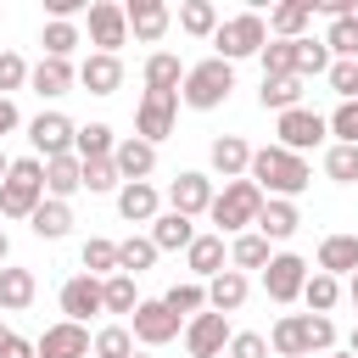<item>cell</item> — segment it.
I'll list each match as a JSON object with an SVG mask.
<instances>
[{
    "mask_svg": "<svg viewBox=\"0 0 358 358\" xmlns=\"http://www.w3.org/2000/svg\"><path fill=\"white\" fill-rule=\"evenodd\" d=\"M246 179H252L263 196L296 201V196L313 185V168H308V157H296V151H285V145H263V151H252V168H246Z\"/></svg>",
    "mask_w": 358,
    "mask_h": 358,
    "instance_id": "cell-1",
    "label": "cell"
},
{
    "mask_svg": "<svg viewBox=\"0 0 358 358\" xmlns=\"http://www.w3.org/2000/svg\"><path fill=\"white\" fill-rule=\"evenodd\" d=\"M268 347L280 358H308V352H330L336 347V324L330 313H280L268 330Z\"/></svg>",
    "mask_w": 358,
    "mask_h": 358,
    "instance_id": "cell-2",
    "label": "cell"
},
{
    "mask_svg": "<svg viewBox=\"0 0 358 358\" xmlns=\"http://www.w3.org/2000/svg\"><path fill=\"white\" fill-rule=\"evenodd\" d=\"M263 190L252 185V179H229L218 196H213V224H218V235H246V229H257V213H263Z\"/></svg>",
    "mask_w": 358,
    "mask_h": 358,
    "instance_id": "cell-3",
    "label": "cell"
},
{
    "mask_svg": "<svg viewBox=\"0 0 358 358\" xmlns=\"http://www.w3.org/2000/svg\"><path fill=\"white\" fill-rule=\"evenodd\" d=\"M39 201H45V162L39 157H17L6 185H0V218H34Z\"/></svg>",
    "mask_w": 358,
    "mask_h": 358,
    "instance_id": "cell-4",
    "label": "cell"
},
{
    "mask_svg": "<svg viewBox=\"0 0 358 358\" xmlns=\"http://www.w3.org/2000/svg\"><path fill=\"white\" fill-rule=\"evenodd\" d=\"M229 90H235V67H229V62H218V56H207V62H196V67L185 73L179 101H185V106H196V112H213V106H224V101H229Z\"/></svg>",
    "mask_w": 358,
    "mask_h": 358,
    "instance_id": "cell-5",
    "label": "cell"
},
{
    "mask_svg": "<svg viewBox=\"0 0 358 358\" xmlns=\"http://www.w3.org/2000/svg\"><path fill=\"white\" fill-rule=\"evenodd\" d=\"M263 45H268V22L257 17V11H241V17H224L218 22V34H213V56L218 62H241V56H263Z\"/></svg>",
    "mask_w": 358,
    "mask_h": 358,
    "instance_id": "cell-6",
    "label": "cell"
},
{
    "mask_svg": "<svg viewBox=\"0 0 358 358\" xmlns=\"http://www.w3.org/2000/svg\"><path fill=\"white\" fill-rule=\"evenodd\" d=\"M173 117H179V95L173 90H145L140 106H134V134L157 145V140L173 134Z\"/></svg>",
    "mask_w": 358,
    "mask_h": 358,
    "instance_id": "cell-7",
    "label": "cell"
},
{
    "mask_svg": "<svg viewBox=\"0 0 358 358\" xmlns=\"http://www.w3.org/2000/svg\"><path fill=\"white\" fill-rule=\"evenodd\" d=\"M274 134H280V145L285 151H313V145H324V134H330V117H319V112H308V106H291V112H280L274 117Z\"/></svg>",
    "mask_w": 358,
    "mask_h": 358,
    "instance_id": "cell-8",
    "label": "cell"
},
{
    "mask_svg": "<svg viewBox=\"0 0 358 358\" xmlns=\"http://www.w3.org/2000/svg\"><path fill=\"white\" fill-rule=\"evenodd\" d=\"M28 140H34V157L50 162V157H73V140H78V123L67 112H39L28 123Z\"/></svg>",
    "mask_w": 358,
    "mask_h": 358,
    "instance_id": "cell-9",
    "label": "cell"
},
{
    "mask_svg": "<svg viewBox=\"0 0 358 358\" xmlns=\"http://www.w3.org/2000/svg\"><path fill=\"white\" fill-rule=\"evenodd\" d=\"M302 285H308V263L296 257V252H274L268 257V268H263V291H268V302H296L302 296Z\"/></svg>",
    "mask_w": 358,
    "mask_h": 358,
    "instance_id": "cell-10",
    "label": "cell"
},
{
    "mask_svg": "<svg viewBox=\"0 0 358 358\" xmlns=\"http://www.w3.org/2000/svg\"><path fill=\"white\" fill-rule=\"evenodd\" d=\"M90 45L101 56H117V45H129V11L117 0H95L90 6Z\"/></svg>",
    "mask_w": 358,
    "mask_h": 358,
    "instance_id": "cell-11",
    "label": "cell"
},
{
    "mask_svg": "<svg viewBox=\"0 0 358 358\" xmlns=\"http://www.w3.org/2000/svg\"><path fill=\"white\" fill-rule=\"evenodd\" d=\"M129 330H134V341H145V347H168V341L179 336V313H168V302L157 296V302H140V308L129 313Z\"/></svg>",
    "mask_w": 358,
    "mask_h": 358,
    "instance_id": "cell-12",
    "label": "cell"
},
{
    "mask_svg": "<svg viewBox=\"0 0 358 358\" xmlns=\"http://www.w3.org/2000/svg\"><path fill=\"white\" fill-rule=\"evenodd\" d=\"M213 179L201 173V168H185L173 185H168V207L173 213H185V218H196V213H213Z\"/></svg>",
    "mask_w": 358,
    "mask_h": 358,
    "instance_id": "cell-13",
    "label": "cell"
},
{
    "mask_svg": "<svg viewBox=\"0 0 358 358\" xmlns=\"http://www.w3.org/2000/svg\"><path fill=\"white\" fill-rule=\"evenodd\" d=\"M34 352H39V358H90V352H95V336H90L84 324L62 319V324H50V330L34 341Z\"/></svg>",
    "mask_w": 358,
    "mask_h": 358,
    "instance_id": "cell-14",
    "label": "cell"
},
{
    "mask_svg": "<svg viewBox=\"0 0 358 358\" xmlns=\"http://www.w3.org/2000/svg\"><path fill=\"white\" fill-rule=\"evenodd\" d=\"M224 347H229V319L224 313H196L185 324V352L190 358H218Z\"/></svg>",
    "mask_w": 358,
    "mask_h": 358,
    "instance_id": "cell-15",
    "label": "cell"
},
{
    "mask_svg": "<svg viewBox=\"0 0 358 358\" xmlns=\"http://www.w3.org/2000/svg\"><path fill=\"white\" fill-rule=\"evenodd\" d=\"M62 313H67L73 324H84L90 313H106V291H101V280H95V274H73V280L62 285Z\"/></svg>",
    "mask_w": 358,
    "mask_h": 358,
    "instance_id": "cell-16",
    "label": "cell"
},
{
    "mask_svg": "<svg viewBox=\"0 0 358 358\" xmlns=\"http://www.w3.org/2000/svg\"><path fill=\"white\" fill-rule=\"evenodd\" d=\"M112 162H117V179H123V185H140V179H151V168H157V145L140 140V134H129V140H117Z\"/></svg>",
    "mask_w": 358,
    "mask_h": 358,
    "instance_id": "cell-17",
    "label": "cell"
},
{
    "mask_svg": "<svg viewBox=\"0 0 358 358\" xmlns=\"http://www.w3.org/2000/svg\"><path fill=\"white\" fill-rule=\"evenodd\" d=\"M123 11H129V34H134L140 45H157V39L168 34V22H173V11H168L162 0H129Z\"/></svg>",
    "mask_w": 358,
    "mask_h": 358,
    "instance_id": "cell-18",
    "label": "cell"
},
{
    "mask_svg": "<svg viewBox=\"0 0 358 358\" xmlns=\"http://www.w3.org/2000/svg\"><path fill=\"white\" fill-rule=\"evenodd\" d=\"M207 162H213V173H224V179H246V168H252V145H246L241 134H218V140L207 145Z\"/></svg>",
    "mask_w": 358,
    "mask_h": 358,
    "instance_id": "cell-19",
    "label": "cell"
},
{
    "mask_svg": "<svg viewBox=\"0 0 358 358\" xmlns=\"http://www.w3.org/2000/svg\"><path fill=\"white\" fill-rule=\"evenodd\" d=\"M117 213H123L129 224H157V213H162V196H157V185H151V179H140V185H123V190H117Z\"/></svg>",
    "mask_w": 358,
    "mask_h": 358,
    "instance_id": "cell-20",
    "label": "cell"
},
{
    "mask_svg": "<svg viewBox=\"0 0 358 358\" xmlns=\"http://www.w3.org/2000/svg\"><path fill=\"white\" fill-rule=\"evenodd\" d=\"M302 229V213H296V201H280V196H268L263 201V213H257V235L263 241H291Z\"/></svg>",
    "mask_w": 358,
    "mask_h": 358,
    "instance_id": "cell-21",
    "label": "cell"
},
{
    "mask_svg": "<svg viewBox=\"0 0 358 358\" xmlns=\"http://www.w3.org/2000/svg\"><path fill=\"white\" fill-rule=\"evenodd\" d=\"M319 274H336V280L347 274L352 280L358 274V235H324L319 241Z\"/></svg>",
    "mask_w": 358,
    "mask_h": 358,
    "instance_id": "cell-22",
    "label": "cell"
},
{
    "mask_svg": "<svg viewBox=\"0 0 358 358\" xmlns=\"http://www.w3.org/2000/svg\"><path fill=\"white\" fill-rule=\"evenodd\" d=\"M73 78H78V67H73V62H56V56H39V67L28 73L34 95H45V101L67 95V90H73Z\"/></svg>",
    "mask_w": 358,
    "mask_h": 358,
    "instance_id": "cell-23",
    "label": "cell"
},
{
    "mask_svg": "<svg viewBox=\"0 0 358 358\" xmlns=\"http://www.w3.org/2000/svg\"><path fill=\"white\" fill-rule=\"evenodd\" d=\"M78 84H84L90 95H112V90L123 84V62H117V56L90 50V56H84V67H78Z\"/></svg>",
    "mask_w": 358,
    "mask_h": 358,
    "instance_id": "cell-24",
    "label": "cell"
},
{
    "mask_svg": "<svg viewBox=\"0 0 358 358\" xmlns=\"http://www.w3.org/2000/svg\"><path fill=\"white\" fill-rule=\"evenodd\" d=\"M190 241H196V224L185 218V213H157V224H151V246L157 252H190Z\"/></svg>",
    "mask_w": 358,
    "mask_h": 358,
    "instance_id": "cell-25",
    "label": "cell"
},
{
    "mask_svg": "<svg viewBox=\"0 0 358 358\" xmlns=\"http://www.w3.org/2000/svg\"><path fill=\"white\" fill-rule=\"evenodd\" d=\"M185 263H190V274H196V280H218V274H224V263H229L224 235H196V241H190V252H185Z\"/></svg>",
    "mask_w": 358,
    "mask_h": 358,
    "instance_id": "cell-26",
    "label": "cell"
},
{
    "mask_svg": "<svg viewBox=\"0 0 358 358\" xmlns=\"http://www.w3.org/2000/svg\"><path fill=\"white\" fill-rule=\"evenodd\" d=\"M34 296H39V280H34V268H17V263H6V268H0V308H6V313H22Z\"/></svg>",
    "mask_w": 358,
    "mask_h": 358,
    "instance_id": "cell-27",
    "label": "cell"
},
{
    "mask_svg": "<svg viewBox=\"0 0 358 358\" xmlns=\"http://www.w3.org/2000/svg\"><path fill=\"white\" fill-rule=\"evenodd\" d=\"M185 73H190V67H185V62H179L173 50H151V56H145V67H140V78H145V90H173V95H179V84H185Z\"/></svg>",
    "mask_w": 358,
    "mask_h": 358,
    "instance_id": "cell-28",
    "label": "cell"
},
{
    "mask_svg": "<svg viewBox=\"0 0 358 358\" xmlns=\"http://www.w3.org/2000/svg\"><path fill=\"white\" fill-rule=\"evenodd\" d=\"M73 190H84V162L78 157H50L45 162V196L50 201H67Z\"/></svg>",
    "mask_w": 358,
    "mask_h": 358,
    "instance_id": "cell-29",
    "label": "cell"
},
{
    "mask_svg": "<svg viewBox=\"0 0 358 358\" xmlns=\"http://www.w3.org/2000/svg\"><path fill=\"white\" fill-rule=\"evenodd\" d=\"M246 291H252L246 274H241V268H224L218 280H207V308H213V313H235V308L246 302Z\"/></svg>",
    "mask_w": 358,
    "mask_h": 358,
    "instance_id": "cell-30",
    "label": "cell"
},
{
    "mask_svg": "<svg viewBox=\"0 0 358 358\" xmlns=\"http://www.w3.org/2000/svg\"><path fill=\"white\" fill-rule=\"evenodd\" d=\"M313 22V0H285L268 11V34L274 39H302V28Z\"/></svg>",
    "mask_w": 358,
    "mask_h": 358,
    "instance_id": "cell-31",
    "label": "cell"
},
{
    "mask_svg": "<svg viewBox=\"0 0 358 358\" xmlns=\"http://www.w3.org/2000/svg\"><path fill=\"white\" fill-rule=\"evenodd\" d=\"M28 229H34L39 241H62V235L73 229V207H67V201H50V196H45V201L34 207V218H28Z\"/></svg>",
    "mask_w": 358,
    "mask_h": 358,
    "instance_id": "cell-32",
    "label": "cell"
},
{
    "mask_svg": "<svg viewBox=\"0 0 358 358\" xmlns=\"http://www.w3.org/2000/svg\"><path fill=\"white\" fill-rule=\"evenodd\" d=\"M112 151H117V134H112L106 123H84L78 140H73V157H78V162H106Z\"/></svg>",
    "mask_w": 358,
    "mask_h": 358,
    "instance_id": "cell-33",
    "label": "cell"
},
{
    "mask_svg": "<svg viewBox=\"0 0 358 358\" xmlns=\"http://www.w3.org/2000/svg\"><path fill=\"white\" fill-rule=\"evenodd\" d=\"M257 101H263V112H291V106H302V78L291 73V78H263V90H257Z\"/></svg>",
    "mask_w": 358,
    "mask_h": 358,
    "instance_id": "cell-34",
    "label": "cell"
},
{
    "mask_svg": "<svg viewBox=\"0 0 358 358\" xmlns=\"http://www.w3.org/2000/svg\"><path fill=\"white\" fill-rule=\"evenodd\" d=\"M78 263H84V274H95V280H112V274H117V241L90 235L84 252H78Z\"/></svg>",
    "mask_w": 358,
    "mask_h": 358,
    "instance_id": "cell-35",
    "label": "cell"
},
{
    "mask_svg": "<svg viewBox=\"0 0 358 358\" xmlns=\"http://www.w3.org/2000/svg\"><path fill=\"white\" fill-rule=\"evenodd\" d=\"M268 257H274V252H268V241H263L257 229H246V235L229 241V263H235L241 274H246V268H268Z\"/></svg>",
    "mask_w": 358,
    "mask_h": 358,
    "instance_id": "cell-36",
    "label": "cell"
},
{
    "mask_svg": "<svg viewBox=\"0 0 358 358\" xmlns=\"http://www.w3.org/2000/svg\"><path fill=\"white\" fill-rule=\"evenodd\" d=\"M179 28L196 34V39H213V34H218V6H213V0H185V6H179Z\"/></svg>",
    "mask_w": 358,
    "mask_h": 358,
    "instance_id": "cell-37",
    "label": "cell"
},
{
    "mask_svg": "<svg viewBox=\"0 0 358 358\" xmlns=\"http://www.w3.org/2000/svg\"><path fill=\"white\" fill-rule=\"evenodd\" d=\"M330 62H336V56H330V45H324V39H308V34L296 39V78H302V84H308V78H319V73H330Z\"/></svg>",
    "mask_w": 358,
    "mask_h": 358,
    "instance_id": "cell-38",
    "label": "cell"
},
{
    "mask_svg": "<svg viewBox=\"0 0 358 358\" xmlns=\"http://www.w3.org/2000/svg\"><path fill=\"white\" fill-rule=\"evenodd\" d=\"M151 263H157L151 235H129V241H117V274H145Z\"/></svg>",
    "mask_w": 358,
    "mask_h": 358,
    "instance_id": "cell-39",
    "label": "cell"
},
{
    "mask_svg": "<svg viewBox=\"0 0 358 358\" xmlns=\"http://www.w3.org/2000/svg\"><path fill=\"white\" fill-rule=\"evenodd\" d=\"M302 302H308V313H330V308L341 302V280H336V274H308Z\"/></svg>",
    "mask_w": 358,
    "mask_h": 358,
    "instance_id": "cell-40",
    "label": "cell"
},
{
    "mask_svg": "<svg viewBox=\"0 0 358 358\" xmlns=\"http://www.w3.org/2000/svg\"><path fill=\"white\" fill-rule=\"evenodd\" d=\"M168 313H179V319H196L201 308H207V285L201 280H185V285H168Z\"/></svg>",
    "mask_w": 358,
    "mask_h": 358,
    "instance_id": "cell-41",
    "label": "cell"
},
{
    "mask_svg": "<svg viewBox=\"0 0 358 358\" xmlns=\"http://www.w3.org/2000/svg\"><path fill=\"white\" fill-rule=\"evenodd\" d=\"M95 358H134V330L129 324H101L95 330Z\"/></svg>",
    "mask_w": 358,
    "mask_h": 358,
    "instance_id": "cell-42",
    "label": "cell"
},
{
    "mask_svg": "<svg viewBox=\"0 0 358 358\" xmlns=\"http://www.w3.org/2000/svg\"><path fill=\"white\" fill-rule=\"evenodd\" d=\"M324 45H330V56H336V62H358V11H352V17H341V22H330Z\"/></svg>",
    "mask_w": 358,
    "mask_h": 358,
    "instance_id": "cell-43",
    "label": "cell"
},
{
    "mask_svg": "<svg viewBox=\"0 0 358 358\" xmlns=\"http://www.w3.org/2000/svg\"><path fill=\"white\" fill-rule=\"evenodd\" d=\"M39 45H45V56H56V62H67L84 39H78V28L73 22H45V34H39Z\"/></svg>",
    "mask_w": 358,
    "mask_h": 358,
    "instance_id": "cell-44",
    "label": "cell"
},
{
    "mask_svg": "<svg viewBox=\"0 0 358 358\" xmlns=\"http://www.w3.org/2000/svg\"><path fill=\"white\" fill-rule=\"evenodd\" d=\"M291 73H296V39L263 45V78H291Z\"/></svg>",
    "mask_w": 358,
    "mask_h": 358,
    "instance_id": "cell-45",
    "label": "cell"
},
{
    "mask_svg": "<svg viewBox=\"0 0 358 358\" xmlns=\"http://www.w3.org/2000/svg\"><path fill=\"white\" fill-rule=\"evenodd\" d=\"M101 291H106V313H134L140 308L134 274H112V280H101Z\"/></svg>",
    "mask_w": 358,
    "mask_h": 358,
    "instance_id": "cell-46",
    "label": "cell"
},
{
    "mask_svg": "<svg viewBox=\"0 0 358 358\" xmlns=\"http://www.w3.org/2000/svg\"><path fill=\"white\" fill-rule=\"evenodd\" d=\"M324 179L358 185V145H330V151H324Z\"/></svg>",
    "mask_w": 358,
    "mask_h": 358,
    "instance_id": "cell-47",
    "label": "cell"
},
{
    "mask_svg": "<svg viewBox=\"0 0 358 358\" xmlns=\"http://www.w3.org/2000/svg\"><path fill=\"white\" fill-rule=\"evenodd\" d=\"M84 190H90V196L123 190V179H117V162H112V157H106V162H84Z\"/></svg>",
    "mask_w": 358,
    "mask_h": 358,
    "instance_id": "cell-48",
    "label": "cell"
},
{
    "mask_svg": "<svg viewBox=\"0 0 358 358\" xmlns=\"http://www.w3.org/2000/svg\"><path fill=\"white\" fill-rule=\"evenodd\" d=\"M330 134H336V145H358V101H341L330 112Z\"/></svg>",
    "mask_w": 358,
    "mask_h": 358,
    "instance_id": "cell-49",
    "label": "cell"
},
{
    "mask_svg": "<svg viewBox=\"0 0 358 358\" xmlns=\"http://www.w3.org/2000/svg\"><path fill=\"white\" fill-rule=\"evenodd\" d=\"M28 73H34V67H28V62H22L17 50H0V95L22 90V84H28Z\"/></svg>",
    "mask_w": 358,
    "mask_h": 358,
    "instance_id": "cell-50",
    "label": "cell"
},
{
    "mask_svg": "<svg viewBox=\"0 0 358 358\" xmlns=\"http://www.w3.org/2000/svg\"><path fill=\"white\" fill-rule=\"evenodd\" d=\"M330 90L341 95V101H358V62H330Z\"/></svg>",
    "mask_w": 358,
    "mask_h": 358,
    "instance_id": "cell-51",
    "label": "cell"
},
{
    "mask_svg": "<svg viewBox=\"0 0 358 358\" xmlns=\"http://www.w3.org/2000/svg\"><path fill=\"white\" fill-rule=\"evenodd\" d=\"M229 358H268V336H257V330L229 336Z\"/></svg>",
    "mask_w": 358,
    "mask_h": 358,
    "instance_id": "cell-52",
    "label": "cell"
},
{
    "mask_svg": "<svg viewBox=\"0 0 358 358\" xmlns=\"http://www.w3.org/2000/svg\"><path fill=\"white\" fill-rule=\"evenodd\" d=\"M0 358H39V352H34V341H22V336H6Z\"/></svg>",
    "mask_w": 358,
    "mask_h": 358,
    "instance_id": "cell-53",
    "label": "cell"
},
{
    "mask_svg": "<svg viewBox=\"0 0 358 358\" xmlns=\"http://www.w3.org/2000/svg\"><path fill=\"white\" fill-rule=\"evenodd\" d=\"M17 123H22V117H17V101H11V95H0V140H6Z\"/></svg>",
    "mask_w": 358,
    "mask_h": 358,
    "instance_id": "cell-54",
    "label": "cell"
},
{
    "mask_svg": "<svg viewBox=\"0 0 358 358\" xmlns=\"http://www.w3.org/2000/svg\"><path fill=\"white\" fill-rule=\"evenodd\" d=\"M6 257H11V241H6V229H0V268H6Z\"/></svg>",
    "mask_w": 358,
    "mask_h": 358,
    "instance_id": "cell-55",
    "label": "cell"
},
{
    "mask_svg": "<svg viewBox=\"0 0 358 358\" xmlns=\"http://www.w3.org/2000/svg\"><path fill=\"white\" fill-rule=\"evenodd\" d=\"M347 302H352V308H358V274H352V280H347Z\"/></svg>",
    "mask_w": 358,
    "mask_h": 358,
    "instance_id": "cell-56",
    "label": "cell"
},
{
    "mask_svg": "<svg viewBox=\"0 0 358 358\" xmlns=\"http://www.w3.org/2000/svg\"><path fill=\"white\" fill-rule=\"evenodd\" d=\"M347 352H352V358H358V324H352V336H347Z\"/></svg>",
    "mask_w": 358,
    "mask_h": 358,
    "instance_id": "cell-57",
    "label": "cell"
},
{
    "mask_svg": "<svg viewBox=\"0 0 358 358\" xmlns=\"http://www.w3.org/2000/svg\"><path fill=\"white\" fill-rule=\"evenodd\" d=\"M6 173H11V157H6V151H0V185H6Z\"/></svg>",
    "mask_w": 358,
    "mask_h": 358,
    "instance_id": "cell-58",
    "label": "cell"
},
{
    "mask_svg": "<svg viewBox=\"0 0 358 358\" xmlns=\"http://www.w3.org/2000/svg\"><path fill=\"white\" fill-rule=\"evenodd\" d=\"M6 336H11V330H6V324H0V347H6Z\"/></svg>",
    "mask_w": 358,
    "mask_h": 358,
    "instance_id": "cell-59",
    "label": "cell"
},
{
    "mask_svg": "<svg viewBox=\"0 0 358 358\" xmlns=\"http://www.w3.org/2000/svg\"><path fill=\"white\" fill-rule=\"evenodd\" d=\"M330 358H352V352H330Z\"/></svg>",
    "mask_w": 358,
    "mask_h": 358,
    "instance_id": "cell-60",
    "label": "cell"
},
{
    "mask_svg": "<svg viewBox=\"0 0 358 358\" xmlns=\"http://www.w3.org/2000/svg\"><path fill=\"white\" fill-rule=\"evenodd\" d=\"M134 358H145V352H134Z\"/></svg>",
    "mask_w": 358,
    "mask_h": 358,
    "instance_id": "cell-61",
    "label": "cell"
}]
</instances>
